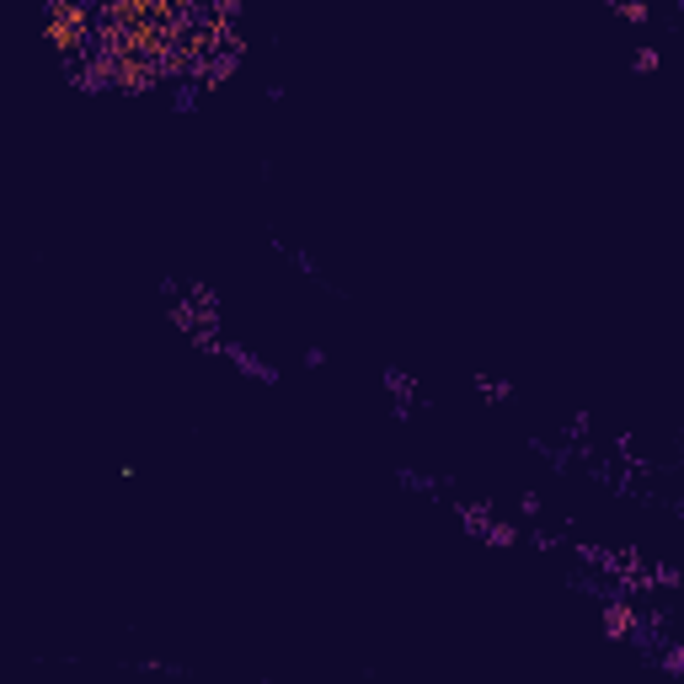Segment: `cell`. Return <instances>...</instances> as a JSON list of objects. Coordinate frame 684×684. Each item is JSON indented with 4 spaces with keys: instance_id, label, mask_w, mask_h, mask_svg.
Returning a JSON list of instances; mask_svg holds the SVG:
<instances>
[{
    "instance_id": "6",
    "label": "cell",
    "mask_w": 684,
    "mask_h": 684,
    "mask_svg": "<svg viewBox=\"0 0 684 684\" xmlns=\"http://www.w3.org/2000/svg\"><path fill=\"white\" fill-rule=\"evenodd\" d=\"M139 668H145V674H166V679H188V668L171 663V658H139Z\"/></svg>"
},
{
    "instance_id": "8",
    "label": "cell",
    "mask_w": 684,
    "mask_h": 684,
    "mask_svg": "<svg viewBox=\"0 0 684 684\" xmlns=\"http://www.w3.org/2000/svg\"><path fill=\"white\" fill-rule=\"evenodd\" d=\"M305 369H326V348H305Z\"/></svg>"
},
{
    "instance_id": "7",
    "label": "cell",
    "mask_w": 684,
    "mask_h": 684,
    "mask_svg": "<svg viewBox=\"0 0 684 684\" xmlns=\"http://www.w3.org/2000/svg\"><path fill=\"white\" fill-rule=\"evenodd\" d=\"M658 65H663V59H658V49H636V54H631V70H642V75H652Z\"/></svg>"
},
{
    "instance_id": "3",
    "label": "cell",
    "mask_w": 684,
    "mask_h": 684,
    "mask_svg": "<svg viewBox=\"0 0 684 684\" xmlns=\"http://www.w3.org/2000/svg\"><path fill=\"white\" fill-rule=\"evenodd\" d=\"M198 102H204V81L177 75V81H171V107H177V113H198Z\"/></svg>"
},
{
    "instance_id": "1",
    "label": "cell",
    "mask_w": 684,
    "mask_h": 684,
    "mask_svg": "<svg viewBox=\"0 0 684 684\" xmlns=\"http://www.w3.org/2000/svg\"><path fill=\"white\" fill-rule=\"evenodd\" d=\"M220 359H225L230 369H236V375L257 380V385H278V380H284V369H278V364H268V359H262V353H252V348H246V342H225V348H220Z\"/></svg>"
},
{
    "instance_id": "5",
    "label": "cell",
    "mask_w": 684,
    "mask_h": 684,
    "mask_svg": "<svg viewBox=\"0 0 684 684\" xmlns=\"http://www.w3.org/2000/svg\"><path fill=\"white\" fill-rule=\"evenodd\" d=\"M481 540H487V546H519V524H503V519H492L487 524V535H481Z\"/></svg>"
},
{
    "instance_id": "2",
    "label": "cell",
    "mask_w": 684,
    "mask_h": 684,
    "mask_svg": "<svg viewBox=\"0 0 684 684\" xmlns=\"http://www.w3.org/2000/svg\"><path fill=\"white\" fill-rule=\"evenodd\" d=\"M49 33H54V43H59L65 54H75V49L86 43V33H91V17H86L81 6H59L54 17H49Z\"/></svg>"
},
{
    "instance_id": "9",
    "label": "cell",
    "mask_w": 684,
    "mask_h": 684,
    "mask_svg": "<svg viewBox=\"0 0 684 684\" xmlns=\"http://www.w3.org/2000/svg\"><path fill=\"white\" fill-rule=\"evenodd\" d=\"M620 17H626V22H647L652 11H647V6H620Z\"/></svg>"
},
{
    "instance_id": "4",
    "label": "cell",
    "mask_w": 684,
    "mask_h": 684,
    "mask_svg": "<svg viewBox=\"0 0 684 684\" xmlns=\"http://www.w3.org/2000/svg\"><path fill=\"white\" fill-rule=\"evenodd\" d=\"M396 487H407L417 497H439V481L423 476V471H412V465H401V471H396Z\"/></svg>"
}]
</instances>
